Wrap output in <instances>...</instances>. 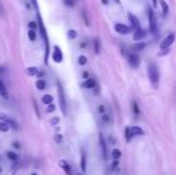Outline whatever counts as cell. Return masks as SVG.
Returning a JSON list of instances; mask_svg holds the SVG:
<instances>
[{
	"instance_id": "d590c367",
	"label": "cell",
	"mask_w": 176,
	"mask_h": 175,
	"mask_svg": "<svg viewBox=\"0 0 176 175\" xmlns=\"http://www.w3.org/2000/svg\"><path fill=\"white\" fill-rule=\"evenodd\" d=\"M133 110H134V113H136V114H139V109H138V104H137V102H133Z\"/></svg>"
},
{
	"instance_id": "8992f818",
	"label": "cell",
	"mask_w": 176,
	"mask_h": 175,
	"mask_svg": "<svg viewBox=\"0 0 176 175\" xmlns=\"http://www.w3.org/2000/svg\"><path fill=\"white\" fill-rule=\"evenodd\" d=\"M114 29H115L116 33H119V34H121V35H126L131 31V28L127 27V25H125V24H122V23H117V24H115Z\"/></svg>"
},
{
	"instance_id": "cb8c5ba5",
	"label": "cell",
	"mask_w": 176,
	"mask_h": 175,
	"mask_svg": "<svg viewBox=\"0 0 176 175\" xmlns=\"http://www.w3.org/2000/svg\"><path fill=\"white\" fill-rule=\"evenodd\" d=\"M67 36H68V39H70V40H75V39H77L78 34H77V31H75V30L71 29V30H68Z\"/></svg>"
},
{
	"instance_id": "f35d334b",
	"label": "cell",
	"mask_w": 176,
	"mask_h": 175,
	"mask_svg": "<svg viewBox=\"0 0 176 175\" xmlns=\"http://www.w3.org/2000/svg\"><path fill=\"white\" fill-rule=\"evenodd\" d=\"M6 118H7L6 114H4V113H1V112H0V120H1V121H4Z\"/></svg>"
},
{
	"instance_id": "ac0fdd59",
	"label": "cell",
	"mask_w": 176,
	"mask_h": 175,
	"mask_svg": "<svg viewBox=\"0 0 176 175\" xmlns=\"http://www.w3.org/2000/svg\"><path fill=\"white\" fill-rule=\"evenodd\" d=\"M0 95L4 97V98H7L8 97V95H7V91H6V88L4 85V83L0 81Z\"/></svg>"
},
{
	"instance_id": "e575fe53",
	"label": "cell",
	"mask_w": 176,
	"mask_h": 175,
	"mask_svg": "<svg viewBox=\"0 0 176 175\" xmlns=\"http://www.w3.org/2000/svg\"><path fill=\"white\" fill-rule=\"evenodd\" d=\"M59 121H60V119H59V118H54V119H52V120H50V125L55 126V125H56Z\"/></svg>"
},
{
	"instance_id": "4dcf8cb0",
	"label": "cell",
	"mask_w": 176,
	"mask_h": 175,
	"mask_svg": "<svg viewBox=\"0 0 176 175\" xmlns=\"http://www.w3.org/2000/svg\"><path fill=\"white\" fill-rule=\"evenodd\" d=\"M125 133H126V141L129 143V141H131V139L133 138V137H132V135H131V132H129V127H127L126 130H125Z\"/></svg>"
},
{
	"instance_id": "ffe728a7",
	"label": "cell",
	"mask_w": 176,
	"mask_h": 175,
	"mask_svg": "<svg viewBox=\"0 0 176 175\" xmlns=\"http://www.w3.org/2000/svg\"><path fill=\"white\" fill-rule=\"evenodd\" d=\"M42 102H43L44 104H50V103H53V96H52V95H44V96L42 97Z\"/></svg>"
},
{
	"instance_id": "d4e9b609",
	"label": "cell",
	"mask_w": 176,
	"mask_h": 175,
	"mask_svg": "<svg viewBox=\"0 0 176 175\" xmlns=\"http://www.w3.org/2000/svg\"><path fill=\"white\" fill-rule=\"evenodd\" d=\"M161 6H162V8H163V14L168 13V11H169V7H168L167 3H165L164 0H161Z\"/></svg>"
},
{
	"instance_id": "836d02e7",
	"label": "cell",
	"mask_w": 176,
	"mask_h": 175,
	"mask_svg": "<svg viewBox=\"0 0 176 175\" xmlns=\"http://www.w3.org/2000/svg\"><path fill=\"white\" fill-rule=\"evenodd\" d=\"M29 28H30L31 30H36V29H37V24H36L35 22H30V23H29Z\"/></svg>"
},
{
	"instance_id": "4fadbf2b",
	"label": "cell",
	"mask_w": 176,
	"mask_h": 175,
	"mask_svg": "<svg viewBox=\"0 0 176 175\" xmlns=\"http://www.w3.org/2000/svg\"><path fill=\"white\" fill-rule=\"evenodd\" d=\"M128 19H129V22H131V25L133 28H136V29L140 28V23H139V20H138V18H137L134 14L128 13Z\"/></svg>"
},
{
	"instance_id": "83f0119b",
	"label": "cell",
	"mask_w": 176,
	"mask_h": 175,
	"mask_svg": "<svg viewBox=\"0 0 176 175\" xmlns=\"http://www.w3.org/2000/svg\"><path fill=\"white\" fill-rule=\"evenodd\" d=\"M101 120H102V122H103V124H109V122L111 121V120H110V116H109L108 114H103V115H102Z\"/></svg>"
},
{
	"instance_id": "9c48e42d",
	"label": "cell",
	"mask_w": 176,
	"mask_h": 175,
	"mask_svg": "<svg viewBox=\"0 0 176 175\" xmlns=\"http://www.w3.org/2000/svg\"><path fill=\"white\" fill-rule=\"evenodd\" d=\"M100 145H101V150H102V155H103V158L107 160V144H106V141H104V137L102 133H100Z\"/></svg>"
},
{
	"instance_id": "681fc988",
	"label": "cell",
	"mask_w": 176,
	"mask_h": 175,
	"mask_svg": "<svg viewBox=\"0 0 176 175\" xmlns=\"http://www.w3.org/2000/svg\"><path fill=\"white\" fill-rule=\"evenodd\" d=\"M0 173H1V168H0Z\"/></svg>"
},
{
	"instance_id": "277c9868",
	"label": "cell",
	"mask_w": 176,
	"mask_h": 175,
	"mask_svg": "<svg viewBox=\"0 0 176 175\" xmlns=\"http://www.w3.org/2000/svg\"><path fill=\"white\" fill-rule=\"evenodd\" d=\"M148 16H149V25H150V30L151 33H156L157 31V19H156V14H155V11L149 7L148 8Z\"/></svg>"
},
{
	"instance_id": "5b68a950",
	"label": "cell",
	"mask_w": 176,
	"mask_h": 175,
	"mask_svg": "<svg viewBox=\"0 0 176 175\" xmlns=\"http://www.w3.org/2000/svg\"><path fill=\"white\" fill-rule=\"evenodd\" d=\"M174 41H175V35L174 34H169L164 40L161 42V45H159V47L161 49H167V48H169L173 43H174Z\"/></svg>"
},
{
	"instance_id": "f1b7e54d",
	"label": "cell",
	"mask_w": 176,
	"mask_h": 175,
	"mask_svg": "<svg viewBox=\"0 0 176 175\" xmlns=\"http://www.w3.org/2000/svg\"><path fill=\"white\" fill-rule=\"evenodd\" d=\"M20 167H22V163H20L19 161H16L14 162V164L12 166V173H16Z\"/></svg>"
},
{
	"instance_id": "52a82bcc",
	"label": "cell",
	"mask_w": 176,
	"mask_h": 175,
	"mask_svg": "<svg viewBox=\"0 0 176 175\" xmlns=\"http://www.w3.org/2000/svg\"><path fill=\"white\" fill-rule=\"evenodd\" d=\"M128 62H129V65H131L132 67L137 68L139 65H140V58H139L137 54H129Z\"/></svg>"
},
{
	"instance_id": "6da1fadb",
	"label": "cell",
	"mask_w": 176,
	"mask_h": 175,
	"mask_svg": "<svg viewBox=\"0 0 176 175\" xmlns=\"http://www.w3.org/2000/svg\"><path fill=\"white\" fill-rule=\"evenodd\" d=\"M37 25L40 28V33L43 37V41H44V45H46V53H44V62L48 64V55H49V41H48V36H47V31H46V28H44V24H43V20L41 18V14L37 12Z\"/></svg>"
},
{
	"instance_id": "5bb4252c",
	"label": "cell",
	"mask_w": 176,
	"mask_h": 175,
	"mask_svg": "<svg viewBox=\"0 0 176 175\" xmlns=\"http://www.w3.org/2000/svg\"><path fill=\"white\" fill-rule=\"evenodd\" d=\"M4 122L6 124V125H7V126H8V127L13 128V130H16V131H17V130L19 128V125H18L17 122L14 121L13 119H11V118H8V116H7L6 119L4 120Z\"/></svg>"
},
{
	"instance_id": "7dc6e473",
	"label": "cell",
	"mask_w": 176,
	"mask_h": 175,
	"mask_svg": "<svg viewBox=\"0 0 176 175\" xmlns=\"http://www.w3.org/2000/svg\"><path fill=\"white\" fill-rule=\"evenodd\" d=\"M3 71H4V70H3V68L0 67V73H3Z\"/></svg>"
},
{
	"instance_id": "ee69618b",
	"label": "cell",
	"mask_w": 176,
	"mask_h": 175,
	"mask_svg": "<svg viewBox=\"0 0 176 175\" xmlns=\"http://www.w3.org/2000/svg\"><path fill=\"white\" fill-rule=\"evenodd\" d=\"M88 76H89L88 72H84V73H83V77H84V78H86V79H88Z\"/></svg>"
},
{
	"instance_id": "1f68e13d",
	"label": "cell",
	"mask_w": 176,
	"mask_h": 175,
	"mask_svg": "<svg viewBox=\"0 0 176 175\" xmlns=\"http://www.w3.org/2000/svg\"><path fill=\"white\" fill-rule=\"evenodd\" d=\"M94 45H95V53L98 54L100 53V49H101V47H100V41L95 40L94 41Z\"/></svg>"
},
{
	"instance_id": "603a6c76",
	"label": "cell",
	"mask_w": 176,
	"mask_h": 175,
	"mask_svg": "<svg viewBox=\"0 0 176 175\" xmlns=\"http://www.w3.org/2000/svg\"><path fill=\"white\" fill-rule=\"evenodd\" d=\"M111 156H113L114 160H119V158L121 157V151H120L119 149H114V150L111 151Z\"/></svg>"
},
{
	"instance_id": "c3c4849f",
	"label": "cell",
	"mask_w": 176,
	"mask_h": 175,
	"mask_svg": "<svg viewBox=\"0 0 176 175\" xmlns=\"http://www.w3.org/2000/svg\"><path fill=\"white\" fill-rule=\"evenodd\" d=\"M115 1H116V3H120V0H115Z\"/></svg>"
},
{
	"instance_id": "60d3db41",
	"label": "cell",
	"mask_w": 176,
	"mask_h": 175,
	"mask_svg": "<svg viewBox=\"0 0 176 175\" xmlns=\"http://www.w3.org/2000/svg\"><path fill=\"white\" fill-rule=\"evenodd\" d=\"M13 146H14L16 149H19V148H20L19 143H18V141H14V143H13Z\"/></svg>"
},
{
	"instance_id": "b9f144b4",
	"label": "cell",
	"mask_w": 176,
	"mask_h": 175,
	"mask_svg": "<svg viewBox=\"0 0 176 175\" xmlns=\"http://www.w3.org/2000/svg\"><path fill=\"white\" fill-rule=\"evenodd\" d=\"M104 110H106L104 107H103V106H100V108H98V112H100V113H104Z\"/></svg>"
},
{
	"instance_id": "8d00e7d4",
	"label": "cell",
	"mask_w": 176,
	"mask_h": 175,
	"mask_svg": "<svg viewBox=\"0 0 176 175\" xmlns=\"http://www.w3.org/2000/svg\"><path fill=\"white\" fill-rule=\"evenodd\" d=\"M65 4H66V5H70V6H73V5H75V1H73V0H65Z\"/></svg>"
},
{
	"instance_id": "484cf974",
	"label": "cell",
	"mask_w": 176,
	"mask_h": 175,
	"mask_svg": "<svg viewBox=\"0 0 176 175\" xmlns=\"http://www.w3.org/2000/svg\"><path fill=\"white\" fill-rule=\"evenodd\" d=\"M88 62V59H86V56H84V55H80L79 58H78V64L81 65V66H84L85 64Z\"/></svg>"
},
{
	"instance_id": "44dd1931",
	"label": "cell",
	"mask_w": 176,
	"mask_h": 175,
	"mask_svg": "<svg viewBox=\"0 0 176 175\" xmlns=\"http://www.w3.org/2000/svg\"><path fill=\"white\" fill-rule=\"evenodd\" d=\"M36 88H37L39 90H44V89H46V82L43 81V79L36 81Z\"/></svg>"
},
{
	"instance_id": "f907efd6",
	"label": "cell",
	"mask_w": 176,
	"mask_h": 175,
	"mask_svg": "<svg viewBox=\"0 0 176 175\" xmlns=\"http://www.w3.org/2000/svg\"><path fill=\"white\" fill-rule=\"evenodd\" d=\"M33 175H37V174H35V173H34V174H33Z\"/></svg>"
},
{
	"instance_id": "30bf717a",
	"label": "cell",
	"mask_w": 176,
	"mask_h": 175,
	"mask_svg": "<svg viewBox=\"0 0 176 175\" xmlns=\"http://www.w3.org/2000/svg\"><path fill=\"white\" fill-rule=\"evenodd\" d=\"M145 36H146L145 30H142V28H138V29H136V31H134V35H133V40L140 41V40H142Z\"/></svg>"
},
{
	"instance_id": "d6986e66",
	"label": "cell",
	"mask_w": 176,
	"mask_h": 175,
	"mask_svg": "<svg viewBox=\"0 0 176 175\" xmlns=\"http://www.w3.org/2000/svg\"><path fill=\"white\" fill-rule=\"evenodd\" d=\"M145 47H146V43L145 42H138V43L132 46V49H134V50H142Z\"/></svg>"
},
{
	"instance_id": "e0dca14e",
	"label": "cell",
	"mask_w": 176,
	"mask_h": 175,
	"mask_svg": "<svg viewBox=\"0 0 176 175\" xmlns=\"http://www.w3.org/2000/svg\"><path fill=\"white\" fill-rule=\"evenodd\" d=\"M80 167H81V170H83V172H85V170H86V156H85V154H84V151L81 152Z\"/></svg>"
},
{
	"instance_id": "8fae6325",
	"label": "cell",
	"mask_w": 176,
	"mask_h": 175,
	"mask_svg": "<svg viewBox=\"0 0 176 175\" xmlns=\"http://www.w3.org/2000/svg\"><path fill=\"white\" fill-rule=\"evenodd\" d=\"M129 132H131L132 137H134V135H142L145 133L144 130L142 127H139V126H132V127H129Z\"/></svg>"
},
{
	"instance_id": "f546056e",
	"label": "cell",
	"mask_w": 176,
	"mask_h": 175,
	"mask_svg": "<svg viewBox=\"0 0 176 175\" xmlns=\"http://www.w3.org/2000/svg\"><path fill=\"white\" fill-rule=\"evenodd\" d=\"M28 36H29V39L30 41H35L36 40V33H35V30H29V33H28Z\"/></svg>"
},
{
	"instance_id": "7bdbcfd3",
	"label": "cell",
	"mask_w": 176,
	"mask_h": 175,
	"mask_svg": "<svg viewBox=\"0 0 176 175\" xmlns=\"http://www.w3.org/2000/svg\"><path fill=\"white\" fill-rule=\"evenodd\" d=\"M31 3H33V5L35 6V8L37 10V1H36V0H31Z\"/></svg>"
},
{
	"instance_id": "3957f363",
	"label": "cell",
	"mask_w": 176,
	"mask_h": 175,
	"mask_svg": "<svg viewBox=\"0 0 176 175\" xmlns=\"http://www.w3.org/2000/svg\"><path fill=\"white\" fill-rule=\"evenodd\" d=\"M58 96H59V102H60V109L62 114H66V98H65V91L60 83L58 82Z\"/></svg>"
},
{
	"instance_id": "f6af8a7d",
	"label": "cell",
	"mask_w": 176,
	"mask_h": 175,
	"mask_svg": "<svg viewBox=\"0 0 176 175\" xmlns=\"http://www.w3.org/2000/svg\"><path fill=\"white\" fill-rule=\"evenodd\" d=\"M152 4H153V6L156 7L157 6V0H152Z\"/></svg>"
},
{
	"instance_id": "7a4b0ae2",
	"label": "cell",
	"mask_w": 176,
	"mask_h": 175,
	"mask_svg": "<svg viewBox=\"0 0 176 175\" xmlns=\"http://www.w3.org/2000/svg\"><path fill=\"white\" fill-rule=\"evenodd\" d=\"M148 76H149V79L152 83V85L157 87V84L159 82V73H158V68L153 62L149 64V66H148Z\"/></svg>"
},
{
	"instance_id": "74e56055",
	"label": "cell",
	"mask_w": 176,
	"mask_h": 175,
	"mask_svg": "<svg viewBox=\"0 0 176 175\" xmlns=\"http://www.w3.org/2000/svg\"><path fill=\"white\" fill-rule=\"evenodd\" d=\"M61 141H62V137H61V135H55V141H56V143H60Z\"/></svg>"
},
{
	"instance_id": "2e32d148",
	"label": "cell",
	"mask_w": 176,
	"mask_h": 175,
	"mask_svg": "<svg viewBox=\"0 0 176 175\" xmlns=\"http://www.w3.org/2000/svg\"><path fill=\"white\" fill-rule=\"evenodd\" d=\"M25 72H27V74H29V76H39V74H40L39 70L36 67H28L27 70H25Z\"/></svg>"
},
{
	"instance_id": "4316f807",
	"label": "cell",
	"mask_w": 176,
	"mask_h": 175,
	"mask_svg": "<svg viewBox=\"0 0 176 175\" xmlns=\"http://www.w3.org/2000/svg\"><path fill=\"white\" fill-rule=\"evenodd\" d=\"M10 130V127L7 126L4 121H0V132H7Z\"/></svg>"
},
{
	"instance_id": "ab89813d",
	"label": "cell",
	"mask_w": 176,
	"mask_h": 175,
	"mask_svg": "<svg viewBox=\"0 0 176 175\" xmlns=\"http://www.w3.org/2000/svg\"><path fill=\"white\" fill-rule=\"evenodd\" d=\"M117 166H119V162H117V161H114V162H113V167H111V168L115 169L116 167H117Z\"/></svg>"
},
{
	"instance_id": "d6a6232c",
	"label": "cell",
	"mask_w": 176,
	"mask_h": 175,
	"mask_svg": "<svg viewBox=\"0 0 176 175\" xmlns=\"http://www.w3.org/2000/svg\"><path fill=\"white\" fill-rule=\"evenodd\" d=\"M54 110H55V104H53V103L48 104V108H47L48 113H52V112H54Z\"/></svg>"
},
{
	"instance_id": "7402d4cb",
	"label": "cell",
	"mask_w": 176,
	"mask_h": 175,
	"mask_svg": "<svg viewBox=\"0 0 176 175\" xmlns=\"http://www.w3.org/2000/svg\"><path fill=\"white\" fill-rule=\"evenodd\" d=\"M7 157H8L11 161H13V162H16V161H18V160H19L18 155H17V154H14V152H12V151H8V152H7Z\"/></svg>"
},
{
	"instance_id": "7c38bea8",
	"label": "cell",
	"mask_w": 176,
	"mask_h": 175,
	"mask_svg": "<svg viewBox=\"0 0 176 175\" xmlns=\"http://www.w3.org/2000/svg\"><path fill=\"white\" fill-rule=\"evenodd\" d=\"M59 166H60L61 168L65 170L66 175H72V170H71V167H70V164H68V163L65 161V160H60V161H59Z\"/></svg>"
},
{
	"instance_id": "ba28073f",
	"label": "cell",
	"mask_w": 176,
	"mask_h": 175,
	"mask_svg": "<svg viewBox=\"0 0 176 175\" xmlns=\"http://www.w3.org/2000/svg\"><path fill=\"white\" fill-rule=\"evenodd\" d=\"M53 60L55 61V62H61V61L64 60V54H62V52H61V49L58 46H55L54 47V52H53Z\"/></svg>"
},
{
	"instance_id": "9a60e30c",
	"label": "cell",
	"mask_w": 176,
	"mask_h": 175,
	"mask_svg": "<svg viewBox=\"0 0 176 175\" xmlns=\"http://www.w3.org/2000/svg\"><path fill=\"white\" fill-rule=\"evenodd\" d=\"M81 87L85 88V89H94V88L96 87L95 79H91V78H89V79H86V81L81 84Z\"/></svg>"
},
{
	"instance_id": "bcb514c9",
	"label": "cell",
	"mask_w": 176,
	"mask_h": 175,
	"mask_svg": "<svg viewBox=\"0 0 176 175\" xmlns=\"http://www.w3.org/2000/svg\"><path fill=\"white\" fill-rule=\"evenodd\" d=\"M102 3H103V5H107L108 4V0H102Z\"/></svg>"
}]
</instances>
